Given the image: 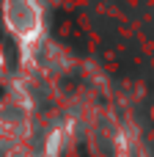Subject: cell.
Listing matches in <instances>:
<instances>
[{
	"instance_id": "1",
	"label": "cell",
	"mask_w": 154,
	"mask_h": 157,
	"mask_svg": "<svg viewBox=\"0 0 154 157\" xmlns=\"http://www.w3.org/2000/svg\"><path fill=\"white\" fill-rule=\"evenodd\" d=\"M50 28H52V33H55V39L61 41V44H66L69 50H74V52H88V36H85V30L80 28V22L72 17V14H63V11H55L52 14V19H50Z\"/></svg>"
}]
</instances>
